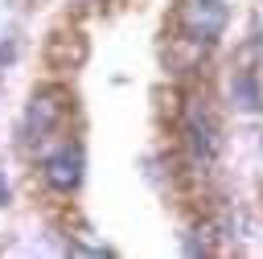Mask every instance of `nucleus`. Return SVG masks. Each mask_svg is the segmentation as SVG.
Returning a JSON list of instances; mask_svg holds the SVG:
<instances>
[{
	"label": "nucleus",
	"instance_id": "obj_1",
	"mask_svg": "<svg viewBox=\"0 0 263 259\" xmlns=\"http://www.w3.org/2000/svg\"><path fill=\"white\" fill-rule=\"evenodd\" d=\"M185 144H189V160L201 169L218 156V123L210 119V111L197 99H189V107H185Z\"/></svg>",
	"mask_w": 263,
	"mask_h": 259
},
{
	"label": "nucleus",
	"instance_id": "obj_2",
	"mask_svg": "<svg viewBox=\"0 0 263 259\" xmlns=\"http://www.w3.org/2000/svg\"><path fill=\"white\" fill-rule=\"evenodd\" d=\"M185 33H189V41H197V45H210L222 29H226V4L222 0H193V4H185Z\"/></svg>",
	"mask_w": 263,
	"mask_h": 259
},
{
	"label": "nucleus",
	"instance_id": "obj_3",
	"mask_svg": "<svg viewBox=\"0 0 263 259\" xmlns=\"http://www.w3.org/2000/svg\"><path fill=\"white\" fill-rule=\"evenodd\" d=\"M62 115H66V95H62L58 86L33 90V99H29V132H33V136L53 132V127L62 123Z\"/></svg>",
	"mask_w": 263,
	"mask_h": 259
},
{
	"label": "nucleus",
	"instance_id": "obj_4",
	"mask_svg": "<svg viewBox=\"0 0 263 259\" xmlns=\"http://www.w3.org/2000/svg\"><path fill=\"white\" fill-rule=\"evenodd\" d=\"M45 181L62 193H70L78 181H82V152L78 148H58L45 156Z\"/></svg>",
	"mask_w": 263,
	"mask_h": 259
},
{
	"label": "nucleus",
	"instance_id": "obj_5",
	"mask_svg": "<svg viewBox=\"0 0 263 259\" xmlns=\"http://www.w3.org/2000/svg\"><path fill=\"white\" fill-rule=\"evenodd\" d=\"M230 103H234L238 111H255V107L263 103V95H259V78H255L251 70H242V74L230 78Z\"/></svg>",
	"mask_w": 263,
	"mask_h": 259
},
{
	"label": "nucleus",
	"instance_id": "obj_6",
	"mask_svg": "<svg viewBox=\"0 0 263 259\" xmlns=\"http://www.w3.org/2000/svg\"><path fill=\"white\" fill-rule=\"evenodd\" d=\"M8 201V185H4V177H0V206Z\"/></svg>",
	"mask_w": 263,
	"mask_h": 259
}]
</instances>
